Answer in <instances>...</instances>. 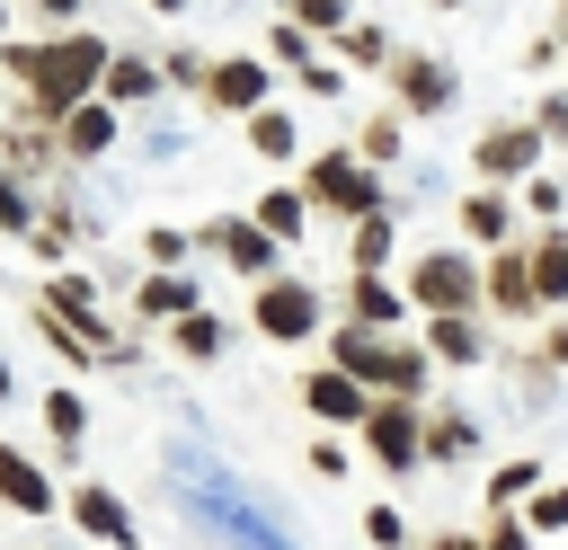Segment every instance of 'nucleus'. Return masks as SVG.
Here are the masks:
<instances>
[{"mask_svg": "<svg viewBox=\"0 0 568 550\" xmlns=\"http://www.w3.org/2000/svg\"><path fill=\"white\" fill-rule=\"evenodd\" d=\"M98 62H106L98 35H62V44H27V53H18V71L36 80L44 106H80V89L98 80Z\"/></svg>", "mask_w": 568, "mask_h": 550, "instance_id": "nucleus-1", "label": "nucleus"}, {"mask_svg": "<svg viewBox=\"0 0 568 550\" xmlns=\"http://www.w3.org/2000/svg\"><path fill=\"white\" fill-rule=\"evenodd\" d=\"M257 319H266V337H302V328H311V293H302V284H275V293L257 302Z\"/></svg>", "mask_w": 568, "mask_h": 550, "instance_id": "nucleus-2", "label": "nucleus"}, {"mask_svg": "<svg viewBox=\"0 0 568 550\" xmlns=\"http://www.w3.org/2000/svg\"><path fill=\"white\" fill-rule=\"evenodd\" d=\"M337 355H346V373H373V381H399V390L417 381V355H390V346H355V337H346Z\"/></svg>", "mask_w": 568, "mask_h": 550, "instance_id": "nucleus-3", "label": "nucleus"}, {"mask_svg": "<svg viewBox=\"0 0 568 550\" xmlns=\"http://www.w3.org/2000/svg\"><path fill=\"white\" fill-rule=\"evenodd\" d=\"M320 195L346 204V213H364V204H373V177H364L355 160H320Z\"/></svg>", "mask_w": 568, "mask_h": 550, "instance_id": "nucleus-4", "label": "nucleus"}, {"mask_svg": "<svg viewBox=\"0 0 568 550\" xmlns=\"http://www.w3.org/2000/svg\"><path fill=\"white\" fill-rule=\"evenodd\" d=\"M302 390H311L320 417H364V390H355L346 373H320V381H302Z\"/></svg>", "mask_w": 568, "mask_h": 550, "instance_id": "nucleus-5", "label": "nucleus"}, {"mask_svg": "<svg viewBox=\"0 0 568 550\" xmlns=\"http://www.w3.org/2000/svg\"><path fill=\"white\" fill-rule=\"evenodd\" d=\"M257 89H266L257 62H222V71H213V98H222V106H257Z\"/></svg>", "mask_w": 568, "mask_h": 550, "instance_id": "nucleus-6", "label": "nucleus"}, {"mask_svg": "<svg viewBox=\"0 0 568 550\" xmlns=\"http://www.w3.org/2000/svg\"><path fill=\"white\" fill-rule=\"evenodd\" d=\"M417 293H426V302H462V293H470V266H462V257H426Z\"/></svg>", "mask_w": 568, "mask_h": 550, "instance_id": "nucleus-7", "label": "nucleus"}, {"mask_svg": "<svg viewBox=\"0 0 568 550\" xmlns=\"http://www.w3.org/2000/svg\"><path fill=\"white\" fill-rule=\"evenodd\" d=\"M80 523H89L98 541H133V532H124V506H115L106 488H80Z\"/></svg>", "mask_w": 568, "mask_h": 550, "instance_id": "nucleus-8", "label": "nucleus"}, {"mask_svg": "<svg viewBox=\"0 0 568 550\" xmlns=\"http://www.w3.org/2000/svg\"><path fill=\"white\" fill-rule=\"evenodd\" d=\"M0 497H9V506H27V515H44V479H36L18 452H0Z\"/></svg>", "mask_w": 568, "mask_h": 550, "instance_id": "nucleus-9", "label": "nucleus"}, {"mask_svg": "<svg viewBox=\"0 0 568 550\" xmlns=\"http://www.w3.org/2000/svg\"><path fill=\"white\" fill-rule=\"evenodd\" d=\"M373 444H382V461H399V470L417 461V426H408L399 408H390V417H373Z\"/></svg>", "mask_w": 568, "mask_h": 550, "instance_id": "nucleus-10", "label": "nucleus"}, {"mask_svg": "<svg viewBox=\"0 0 568 550\" xmlns=\"http://www.w3.org/2000/svg\"><path fill=\"white\" fill-rule=\"evenodd\" d=\"M222 248H231V266H266V257H275L257 222H231V231H222Z\"/></svg>", "mask_w": 568, "mask_h": 550, "instance_id": "nucleus-11", "label": "nucleus"}, {"mask_svg": "<svg viewBox=\"0 0 568 550\" xmlns=\"http://www.w3.org/2000/svg\"><path fill=\"white\" fill-rule=\"evenodd\" d=\"M62 115H71V106H62ZM106 133H115V124H106L98 106H80V115H71V151H106Z\"/></svg>", "mask_w": 568, "mask_h": 550, "instance_id": "nucleus-12", "label": "nucleus"}, {"mask_svg": "<svg viewBox=\"0 0 568 550\" xmlns=\"http://www.w3.org/2000/svg\"><path fill=\"white\" fill-rule=\"evenodd\" d=\"M106 89H115V98H151V62H115Z\"/></svg>", "mask_w": 568, "mask_h": 550, "instance_id": "nucleus-13", "label": "nucleus"}, {"mask_svg": "<svg viewBox=\"0 0 568 550\" xmlns=\"http://www.w3.org/2000/svg\"><path fill=\"white\" fill-rule=\"evenodd\" d=\"M524 160H532V133H497L488 142V169H524Z\"/></svg>", "mask_w": 568, "mask_h": 550, "instance_id": "nucleus-14", "label": "nucleus"}, {"mask_svg": "<svg viewBox=\"0 0 568 550\" xmlns=\"http://www.w3.org/2000/svg\"><path fill=\"white\" fill-rule=\"evenodd\" d=\"M293 222H302L293 195H266V204H257V231H293Z\"/></svg>", "mask_w": 568, "mask_h": 550, "instance_id": "nucleus-15", "label": "nucleus"}, {"mask_svg": "<svg viewBox=\"0 0 568 550\" xmlns=\"http://www.w3.org/2000/svg\"><path fill=\"white\" fill-rule=\"evenodd\" d=\"M532 284H541V293H568V248H550V257L532 266Z\"/></svg>", "mask_w": 568, "mask_h": 550, "instance_id": "nucleus-16", "label": "nucleus"}, {"mask_svg": "<svg viewBox=\"0 0 568 550\" xmlns=\"http://www.w3.org/2000/svg\"><path fill=\"white\" fill-rule=\"evenodd\" d=\"M257 151H293V124L284 115H257Z\"/></svg>", "mask_w": 568, "mask_h": 550, "instance_id": "nucleus-17", "label": "nucleus"}, {"mask_svg": "<svg viewBox=\"0 0 568 550\" xmlns=\"http://www.w3.org/2000/svg\"><path fill=\"white\" fill-rule=\"evenodd\" d=\"M532 523H568V488H550V497L532 506Z\"/></svg>", "mask_w": 568, "mask_h": 550, "instance_id": "nucleus-18", "label": "nucleus"}, {"mask_svg": "<svg viewBox=\"0 0 568 550\" xmlns=\"http://www.w3.org/2000/svg\"><path fill=\"white\" fill-rule=\"evenodd\" d=\"M293 9H302V18H320V27L337 18V0H293Z\"/></svg>", "mask_w": 568, "mask_h": 550, "instance_id": "nucleus-19", "label": "nucleus"}, {"mask_svg": "<svg viewBox=\"0 0 568 550\" xmlns=\"http://www.w3.org/2000/svg\"><path fill=\"white\" fill-rule=\"evenodd\" d=\"M488 550H524V532H488Z\"/></svg>", "mask_w": 568, "mask_h": 550, "instance_id": "nucleus-20", "label": "nucleus"}, {"mask_svg": "<svg viewBox=\"0 0 568 550\" xmlns=\"http://www.w3.org/2000/svg\"><path fill=\"white\" fill-rule=\"evenodd\" d=\"M0 390H9V373H0Z\"/></svg>", "mask_w": 568, "mask_h": 550, "instance_id": "nucleus-21", "label": "nucleus"}, {"mask_svg": "<svg viewBox=\"0 0 568 550\" xmlns=\"http://www.w3.org/2000/svg\"><path fill=\"white\" fill-rule=\"evenodd\" d=\"M160 9H178V0H160Z\"/></svg>", "mask_w": 568, "mask_h": 550, "instance_id": "nucleus-22", "label": "nucleus"}]
</instances>
